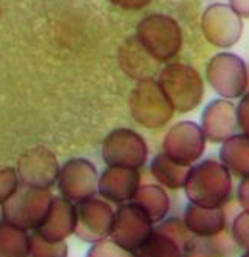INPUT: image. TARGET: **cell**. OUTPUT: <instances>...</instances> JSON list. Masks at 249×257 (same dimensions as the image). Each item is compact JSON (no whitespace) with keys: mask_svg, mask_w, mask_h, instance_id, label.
Returning a JSON list of instances; mask_svg holds the SVG:
<instances>
[{"mask_svg":"<svg viewBox=\"0 0 249 257\" xmlns=\"http://www.w3.org/2000/svg\"><path fill=\"white\" fill-rule=\"evenodd\" d=\"M206 148V137L201 125L192 121L176 122L169 128L164 137V154L173 161L189 166L197 161Z\"/></svg>","mask_w":249,"mask_h":257,"instance_id":"6","label":"cell"},{"mask_svg":"<svg viewBox=\"0 0 249 257\" xmlns=\"http://www.w3.org/2000/svg\"><path fill=\"white\" fill-rule=\"evenodd\" d=\"M201 128L206 140L223 143L237 134V104L230 99H213L206 105L201 115Z\"/></svg>","mask_w":249,"mask_h":257,"instance_id":"8","label":"cell"},{"mask_svg":"<svg viewBox=\"0 0 249 257\" xmlns=\"http://www.w3.org/2000/svg\"><path fill=\"white\" fill-rule=\"evenodd\" d=\"M17 189V175L14 169L0 171V201L8 200Z\"/></svg>","mask_w":249,"mask_h":257,"instance_id":"15","label":"cell"},{"mask_svg":"<svg viewBox=\"0 0 249 257\" xmlns=\"http://www.w3.org/2000/svg\"><path fill=\"white\" fill-rule=\"evenodd\" d=\"M158 84L172 102L175 112H190L203 99L204 85L200 73L190 65L176 62L166 65L158 76Z\"/></svg>","mask_w":249,"mask_h":257,"instance_id":"1","label":"cell"},{"mask_svg":"<svg viewBox=\"0 0 249 257\" xmlns=\"http://www.w3.org/2000/svg\"><path fill=\"white\" fill-rule=\"evenodd\" d=\"M121 67L130 78L144 81L150 79L155 73L158 61H155L150 54L144 50L138 39H130L121 48Z\"/></svg>","mask_w":249,"mask_h":257,"instance_id":"12","label":"cell"},{"mask_svg":"<svg viewBox=\"0 0 249 257\" xmlns=\"http://www.w3.org/2000/svg\"><path fill=\"white\" fill-rule=\"evenodd\" d=\"M206 78L215 93L226 99L241 98L249 85V73L244 61L234 53H218L207 64Z\"/></svg>","mask_w":249,"mask_h":257,"instance_id":"4","label":"cell"},{"mask_svg":"<svg viewBox=\"0 0 249 257\" xmlns=\"http://www.w3.org/2000/svg\"><path fill=\"white\" fill-rule=\"evenodd\" d=\"M220 158L237 174L249 175V137L244 134H235L223 141Z\"/></svg>","mask_w":249,"mask_h":257,"instance_id":"13","label":"cell"},{"mask_svg":"<svg viewBox=\"0 0 249 257\" xmlns=\"http://www.w3.org/2000/svg\"><path fill=\"white\" fill-rule=\"evenodd\" d=\"M22 180L31 188H48L59 177V164L56 157L48 149L38 148L25 152L17 164Z\"/></svg>","mask_w":249,"mask_h":257,"instance_id":"9","label":"cell"},{"mask_svg":"<svg viewBox=\"0 0 249 257\" xmlns=\"http://www.w3.org/2000/svg\"><path fill=\"white\" fill-rule=\"evenodd\" d=\"M201 28L207 42L220 48H229L240 41L243 22L230 5L215 4L204 11Z\"/></svg>","mask_w":249,"mask_h":257,"instance_id":"7","label":"cell"},{"mask_svg":"<svg viewBox=\"0 0 249 257\" xmlns=\"http://www.w3.org/2000/svg\"><path fill=\"white\" fill-rule=\"evenodd\" d=\"M229 5L234 8V11L240 17L249 19V0H229Z\"/></svg>","mask_w":249,"mask_h":257,"instance_id":"18","label":"cell"},{"mask_svg":"<svg viewBox=\"0 0 249 257\" xmlns=\"http://www.w3.org/2000/svg\"><path fill=\"white\" fill-rule=\"evenodd\" d=\"M130 112L136 122L147 128H156L164 125L175 108L158 81L144 79L139 81L130 95Z\"/></svg>","mask_w":249,"mask_h":257,"instance_id":"3","label":"cell"},{"mask_svg":"<svg viewBox=\"0 0 249 257\" xmlns=\"http://www.w3.org/2000/svg\"><path fill=\"white\" fill-rule=\"evenodd\" d=\"M237 121L240 131L249 137V91H246L237 104Z\"/></svg>","mask_w":249,"mask_h":257,"instance_id":"16","label":"cell"},{"mask_svg":"<svg viewBox=\"0 0 249 257\" xmlns=\"http://www.w3.org/2000/svg\"><path fill=\"white\" fill-rule=\"evenodd\" d=\"M110 2L124 10H141L147 7L152 0H110Z\"/></svg>","mask_w":249,"mask_h":257,"instance_id":"17","label":"cell"},{"mask_svg":"<svg viewBox=\"0 0 249 257\" xmlns=\"http://www.w3.org/2000/svg\"><path fill=\"white\" fill-rule=\"evenodd\" d=\"M147 144L132 128H115L102 143V158L109 166L138 169L147 160Z\"/></svg>","mask_w":249,"mask_h":257,"instance_id":"5","label":"cell"},{"mask_svg":"<svg viewBox=\"0 0 249 257\" xmlns=\"http://www.w3.org/2000/svg\"><path fill=\"white\" fill-rule=\"evenodd\" d=\"M152 172L163 183H167L170 186H178L181 185L184 178L187 180L189 168L173 161L166 154H159L152 161Z\"/></svg>","mask_w":249,"mask_h":257,"instance_id":"14","label":"cell"},{"mask_svg":"<svg viewBox=\"0 0 249 257\" xmlns=\"http://www.w3.org/2000/svg\"><path fill=\"white\" fill-rule=\"evenodd\" d=\"M98 183L96 168L84 158L68 160L59 171L61 191L73 200H82L95 192Z\"/></svg>","mask_w":249,"mask_h":257,"instance_id":"10","label":"cell"},{"mask_svg":"<svg viewBox=\"0 0 249 257\" xmlns=\"http://www.w3.org/2000/svg\"><path fill=\"white\" fill-rule=\"evenodd\" d=\"M138 181L139 177L135 169L110 166L99 180V189L105 197L113 198L115 201H121L130 198L135 194Z\"/></svg>","mask_w":249,"mask_h":257,"instance_id":"11","label":"cell"},{"mask_svg":"<svg viewBox=\"0 0 249 257\" xmlns=\"http://www.w3.org/2000/svg\"><path fill=\"white\" fill-rule=\"evenodd\" d=\"M136 39L158 62L172 59L181 48V30L166 14H150L136 27Z\"/></svg>","mask_w":249,"mask_h":257,"instance_id":"2","label":"cell"}]
</instances>
